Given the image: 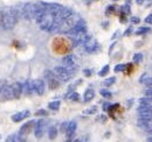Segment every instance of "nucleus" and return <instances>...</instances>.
Instances as JSON below:
<instances>
[{
    "label": "nucleus",
    "mask_w": 152,
    "mask_h": 142,
    "mask_svg": "<svg viewBox=\"0 0 152 142\" xmlns=\"http://www.w3.org/2000/svg\"><path fill=\"white\" fill-rule=\"evenodd\" d=\"M151 5H152V0H145L144 1V6L145 7H150Z\"/></svg>",
    "instance_id": "38"
},
{
    "label": "nucleus",
    "mask_w": 152,
    "mask_h": 142,
    "mask_svg": "<svg viewBox=\"0 0 152 142\" xmlns=\"http://www.w3.org/2000/svg\"><path fill=\"white\" fill-rule=\"evenodd\" d=\"M109 69H110V67L107 64V65H104L101 70H99V72H98V76L99 77H103V76H107V73L109 72Z\"/></svg>",
    "instance_id": "25"
},
{
    "label": "nucleus",
    "mask_w": 152,
    "mask_h": 142,
    "mask_svg": "<svg viewBox=\"0 0 152 142\" xmlns=\"http://www.w3.org/2000/svg\"><path fill=\"white\" fill-rule=\"evenodd\" d=\"M115 82H116V77H110V78H107V79L104 80V85H105V86H110V85L115 84Z\"/></svg>",
    "instance_id": "27"
},
{
    "label": "nucleus",
    "mask_w": 152,
    "mask_h": 142,
    "mask_svg": "<svg viewBox=\"0 0 152 142\" xmlns=\"http://www.w3.org/2000/svg\"><path fill=\"white\" fill-rule=\"evenodd\" d=\"M45 120H38L37 124H35V127H34V135L35 138H42L43 135V132H45Z\"/></svg>",
    "instance_id": "11"
},
{
    "label": "nucleus",
    "mask_w": 152,
    "mask_h": 142,
    "mask_svg": "<svg viewBox=\"0 0 152 142\" xmlns=\"http://www.w3.org/2000/svg\"><path fill=\"white\" fill-rule=\"evenodd\" d=\"M146 23H150V25H152V14H150V15H148L146 18H145V20H144Z\"/></svg>",
    "instance_id": "37"
},
{
    "label": "nucleus",
    "mask_w": 152,
    "mask_h": 142,
    "mask_svg": "<svg viewBox=\"0 0 152 142\" xmlns=\"http://www.w3.org/2000/svg\"><path fill=\"white\" fill-rule=\"evenodd\" d=\"M86 4H91V2H95V1H98V0H83Z\"/></svg>",
    "instance_id": "42"
},
{
    "label": "nucleus",
    "mask_w": 152,
    "mask_h": 142,
    "mask_svg": "<svg viewBox=\"0 0 152 142\" xmlns=\"http://www.w3.org/2000/svg\"><path fill=\"white\" fill-rule=\"evenodd\" d=\"M143 84H145V85L149 86V88H152V77H148V76H146V78L144 79Z\"/></svg>",
    "instance_id": "28"
},
{
    "label": "nucleus",
    "mask_w": 152,
    "mask_h": 142,
    "mask_svg": "<svg viewBox=\"0 0 152 142\" xmlns=\"http://www.w3.org/2000/svg\"><path fill=\"white\" fill-rule=\"evenodd\" d=\"M83 72H84V76L86 77H90L93 75V70H90V69H84Z\"/></svg>",
    "instance_id": "35"
},
{
    "label": "nucleus",
    "mask_w": 152,
    "mask_h": 142,
    "mask_svg": "<svg viewBox=\"0 0 152 142\" xmlns=\"http://www.w3.org/2000/svg\"><path fill=\"white\" fill-rule=\"evenodd\" d=\"M55 77H56V76H55V73H54L53 71L47 70L46 72H45V78L47 79V82H48V86H49V89L50 90H55L60 86V82L57 80Z\"/></svg>",
    "instance_id": "6"
},
{
    "label": "nucleus",
    "mask_w": 152,
    "mask_h": 142,
    "mask_svg": "<svg viewBox=\"0 0 152 142\" xmlns=\"http://www.w3.org/2000/svg\"><path fill=\"white\" fill-rule=\"evenodd\" d=\"M80 140H81V142H88L89 141V136H88V135H84V136H82Z\"/></svg>",
    "instance_id": "39"
},
{
    "label": "nucleus",
    "mask_w": 152,
    "mask_h": 142,
    "mask_svg": "<svg viewBox=\"0 0 152 142\" xmlns=\"http://www.w3.org/2000/svg\"><path fill=\"white\" fill-rule=\"evenodd\" d=\"M35 115H48V112L45 109H39L38 112L35 113Z\"/></svg>",
    "instance_id": "33"
},
{
    "label": "nucleus",
    "mask_w": 152,
    "mask_h": 142,
    "mask_svg": "<svg viewBox=\"0 0 152 142\" xmlns=\"http://www.w3.org/2000/svg\"><path fill=\"white\" fill-rule=\"evenodd\" d=\"M128 68H129V64H117L114 70L115 72H124Z\"/></svg>",
    "instance_id": "21"
},
{
    "label": "nucleus",
    "mask_w": 152,
    "mask_h": 142,
    "mask_svg": "<svg viewBox=\"0 0 152 142\" xmlns=\"http://www.w3.org/2000/svg\"><path fill=\"white\" fill-rule=\"evenodd\" d=\"M6 142H15V139H14L13 135H11V136H8V138L6 139Z\"/></svg>",
    "instance_id": "41"
},
{
    "label": "nucleus",
    "mask_w": 152,
    "mask_h": 142,
    "mask_svg": "<svg viewBox=\"0 0 152 142\" xmlns=\"http://www.w3.org/2000/svg\"><path fill=\"white\" fill-rule=\"evenodd\" d=\"M99 93H101V96L104 97L105 99H111V97H113V93L107 89H102L101 91H99Z\"/></svg>",
    "instance_id": "22"
},
{
    "label": "nucleus",
    "mask_w": 152,
    "mask_h": 142,
    "mask_svg": "<svg viewBox=\"0 0 152 142\" xmlns=\"http://www.w3.org/2000/svg\"><path fill=\"white\" fill-rule=\"evenodd\" d=\"M132 32H133V28H132V27H129V28H128V29L124 32V36H129L131 33H132Z\"/></svg>",
    "instance_id": "36"
},
{
    "label": "nucleus",
    "mask_w": 152,
    "mask_h": 142,
    "mask_svg": "<svg viewBox=\"0 0 152 142\" xmlns=\"http://www.w3.org/2000/svg\"><path fill=\"white\" fill-rule=\"evenodd\" d=\"M133 63H136V64H138V63H140L142 61H143V54L138 53V54H134L133 55Z\"/></svg>",
    "instance_id": "24"
},
{
    "label": "nucleus",
    "mask_w": 152,
    "mask_h": 142,
    "mask_svg": "<svg viewBox=\"0 0 152 142\" xmlns=\"http://www.w3.org/2000/svg\"><path fill=\"white\" fill-rule=\"evenodd\" d=\"M22 90H23V93H26L27 96L35 93L37 90H35V85H34V80H26L22 84Z\"/></svg>",
    "instance_id": "10"
},
{
    "label": "nucleus",
    "mask_w": 152,
    "mask_h": 142,
    "mask_svg": "<svg viewBox=\"0 0 152 142\" xmlns=\"http://www.w3.org/2000/svg\"><path fill=\"white\" fill-rule=\"evenodd\" d=\"M17 140H18V142H26L27 141V134H23V133L19 132L17 135Z\"/></svg>",
    "instance_id": "26"
},
{
    "label": "nucleus",
    "mask_w": 152,
    "mask_h": 142,
    "mask_svg": "<svg viewBox=\"0 0 152 142\" xmlns=\"http://www.w3.org/2000/svg\"><path fill=\"white\" fill-rule=\"evenodd\" d=\"M130 21H131L132 23H134V25H137V23L140 22V19L137 18V17H131V18H130Z\"/></svg>",
    "instance_id": "34"
},
{
    "label": "nucleus",
    "mask_w": 152,
    "mask_h": 142,
    "mask_svg": "<svg viewBox=\"0 0 152 142\" xmlns=\"http://www.w3.org/2000/svg\"><path fill=\"white\" fill-rule=\"evenodd\" d=\"M145 96L152 99V90H146V92H145Z\"/></svg>",
    "instance_id": "40"
},
{
    "label": "nucleus",
    "mask_w": 152,
    "mask_h": 142,
    "mask_svg": "<svg viewBox=\"0 0 152 142\" xmlns=\"http://www.w3.org/2000/svg\"><path fill=\"white\" fill-rule=\"evenodd\" d=\"M53 72L55 73V76H56L60 80L68 82V80H70L73 78L75 71L69 69V68H67V67H55Z\"/></svg>",
    "instance_id": "2"
},
{
    "label": "nucleus",
    "mask_w": 152,
    "mask_h": 142,
    "mask_svg": "<svg viewBox=\"0 0 152 142\" xmlns=\"http://www.w3.org/2000/svg\"><path fill=\"white\" fill-rule=\"evenodd\" d=\"M20 11H21V18L25 20H32L35 17V5L32 2L25 4Z\"/></svg>",
    "instance_id": "4"
},
{
    "label": "nucleus",
    "mask_w": 152,
    "mask_h": 142,
    "mask_svg": "<svg viewBox=\"0 0 152 142\" xmlns=\"http://www.w3.org/2000/svg\"><path fill=\"white\" fill-rule=\"evenodd\" d=\"M0 97H1V99H4V100L14 98V96H13V90H12V85L4 84L2 88H1V90H0Z\"/></svg>",
    "instance_id": "9"
},
{
    "label": "nucleus",
    "mask_w": 152,
    "mask_h": 142,
    "mask_svg": "<svg viewBox=\"0 0 152 142\" xmlns=\"http://www.w3.org/2000/svg\"><path fill=\"white\" fill-rule=\"evenodd\" d=\"M83 48H84V50L87 51L88 54H97L101 51V46H99V43L97 42V40L94 38L93 36L83 44Z\"/></svg>",
    "instance_id": "5"
},
{
    "label": "nucleus",
    "mask_w": 152,
    "mask_h": 142,
    "mask_svg": "<svg viewBox=\"0 0 152 142\" xmlns=\"http://www.w3.org/2000/svg\"><path fill=\"white\" fill-rule=\"evenodd\" d=\"M61 61H62V63H63L64 67H67V68H69V69H72V70L76 71V69H77V63H76V58L74 55H67V56H64Z\"/></svg>",
    "instance_id": "8"
},
{
    "label": "nucleus",
    "mask_w": 152,
    "mask_h": 142,
    "mask_svg": "<svg viewBox=\"0 0 152 142\" xmlns=\"http://www.w3.org/2000/svg\"><path fill=\"white\" fill-rule=\"evenodd\" d=\"M148 141H149V142H152V138H149V139H148Z\"/></svg>",
    "instance_id": "46"
},
{
    "label": "nucleus",
    "mask_w": 152,
    "mask_h": 142,
    "mask_svg": "<svg viewBox=\"0 0 152 142\" xmlns=\"http://www.w3.org/2000/svg\"><path fill=\"white\" fill-rule=\"evenodd\" d=\"M87 33V25L84 20L80 19V21L75 25V27L68 33L69 35H76V34H86Z\"/></svg>",
    "instance_id": "7"
},
{
    "label": "nucleus",
    "mask_w": 152,
    "mask_h": 142,
    "mask_svg": "<svg viewBox=\"0 0 152 142\" xmlns=\"http://www.w3.org/2000/svg\"><path fill=\"white\" fill-rule=\"evenodd\" d=\"M29 115H31L29 111H27V109L26 111H21V112H18V113L12 115V120H13V122H19V121L25 120L26 118H28Z\"/></svg>",
    "instance_id": "12"
},
{
    "label": "nucleus",
    "mask_w": 152,
    "mask_h": 142,
    "mask_svg": "<svg viewBox=\"0 0 152 142\" xmlns=\"http://www.w3.org/2000/svg\"><path fill=\"white\" fill-rule=\"evenodd\" d=\"M61 106V101L60 100H54V101H50L48 104V108L52 109V111H58Z\"/></svg>",
    "instance_id": "19"
},
{
    "label": "nucleus",
    "mask_w": 152,
    "mask_h": 142,
    "mask_svg": "<svg viewBox=\"0 0 152 142\" xmlns=\"http://www.w3.org/2000/svg\"><path fill=\"white\" fill-rule=\"evenodd\" d=\"M73 142H81V140H80V139H76V140H74Z\"/></svg>",
    "instance_id": "45"
},
{
    "label": "nucleus",
    "mask_w": 152,
    "mask_h": 142,
    "mask_svg": "<svg viewBox=\"0 0 152 142\" xmlns=\"http://www.w3.org/2000/svg\"><path fill=\"white\" fill-rule=\"evenodd\" d=\"M150 30H151V28H149V27H140V28H138V29L134 32V34L138 36H140V35L146 34V33H149Z\"/></svg>",
    "instance_id": "20"
},
{
    "label": "nucleus",
    "mask_w": 152,
    "mask_h": 142,
    "mask_svg": "<svg viewBox=\"0 0 152 142\" xmlns=\"http://www.w3.org/2000/svg\"><path fill=\"white\" fill-rule=\"evenodd\" d=\"M35 121L34 120H32V121H28L27 124H25L21 128H20V132L21 133H23V134H28V132L32 129V127H35Z\"/></svg>",
    "instance_id": "17"
},
{
    "label": "nucleus",
    "mask_w": 152,
    "mask_h": 142,
    "mask_svg": "<svg viewBox=\"0 0 152 142\" xmlns=\"http://www.w3.org/2000/svg\"><path fill=\"white\" fill-rule=\"evenodd\" d=\"M115 9H116V7H115V6H108V7H107V15L113 14V13L115 12Z\"/></svg>",
    "instance_id": "32"
},
{
    "label": "nucleus",
    "mask_w": 152,
    "mask_h": 142,
    "mask_svg": "<svg viewBox=\"0 0 152 142\" xmlns=\"http://www.w3.org/2000/svg\"><path fill=\"white\" fill-rule=\"evenodd\" d=\"M118 34H119V30H117V32H116V33L114 34V35H113V40H115V38L117 37V35H118Z\"/></svg>",
    "instance_id": "44"
},
{
    "label": "nucleus",
    "mask_w": 152,
    "mask_h": 142,
    "mask_svg": "<svg viewBox=\"0 0 152 142\" xmlns=\"http://www.w3.org/2000/svg\"><path fill=\"white\" fill-rule=\"evenodd\" d=\"M12 90H13V96H14V98H20V96L23 93L22 84H21V83H18V82L12 85Z\"/></svg>",
    "instance_id": "14"
},
{
    "label": "nucleus",
    "mask_w": 152,
    "mask_h": 142,
    "mask_svg": "<svg viewBox=\"0 0 152 142\" xmlns=\"http://www.w3.org/2000/svg\"><path fill=\"white\" fill-rule=\"evenodd\" d=\"M96 112H97V106H93L86 111V114H95Z\"/></svg>",
    "instance_id": "29"
},
{
    "label": "nucleus",
    "mask_w": 152,
    "mask_h": 142,
    "mask_svg": "<svg viewBox=\"0 0 152 142\" xmlns=\"http://www.w3.org/2000/svg\"><path fill=\"white\" fill-rule=\"evenodd\" d=\"M66 98H68L69 100H72V101H78L80 100V94L77 93V92H68V94L66 96Z\"/></svg>",
    "instance_id": "18"
},
{
    "label": "nucleus",
    "mask_w": 152,
    "mask_h": 142,
    "mask_svg": "<svg viewBox=\"0 0 152 142\" xmlns=\"http://www.w3.org/2000/svg\"><path fill=\"white\" fill-rule=\"evenodd\" d=\"M113 1H118V0H113Z\"/></svg>",
    "instance_id": "47"
},
{
    "label": "nucleus",
    "mask_w": 152,
    "mask_h": 142,
    "mask_svg": "<svg viewBox=\"0 0 152 142\" xmlns=\"http://www.w3.org/2000/svg\"><path fill=\"white\" fill-rule=\"evenodd\" d=\"M56 135H57V129L55 127H50V128H49V133H48L49 139H50V140H54V139L56 138Z\"/></svg>",
    "instance_id": "23"
},
{
    "label": "nucleus",
    "mask_w": 152,
    "mask_h": 142,
    "mask_svg": "<svg viewBox=\"0 0 152 142\" xmlns=\"http://www.w3.org/2000/svg\"><path fill=\"white\" fill-rule=\"evenodd\" d=\"M78 21H80V18H77L75 14H74L73 17H70V18L66 19V20L62 22V25H61L58 32H60V33H67V34H68V33L75 27V25Z\"/></svg>",
    "instance_id": "3"
},
{
    "label": "nucleus",
    "mask_w": 152,
    "mask_h": 142,
    "mask_svg": "<svg viewBox=\"0 0 152 142\" xmlns=\"http://www.w3.org/2000/svg\"><path fill=\"white\" fill-rule=\"evenodd\" d=\"M34 85H35L37 93L39 96H42L45 93V82L42 79H37V80H34Z\"/></svg>",
    "instance_id": "15"
},
{
    "label": "nucleus",
    "mask_w": 152,
    "mask_h": 142,
    "mask_svg": "<svg viewBox=\"0 0 152 142\" xmlns=\"http://www.w3.org/2000/svg\"><path fill=\"white\" fill-rule=\"evenodd\" d=\"M68 125H69V122H67V121H64V122L61 124V132L62 133H66V130L68 128Z\"/></svg>",
    "instance_id": "31"
},
{
    "label": "nucleus",
    "mask_w": 152,
    "mask_h": 142,
    "mask_svg": "<svg viewBox=\"0 0 152 142\" xmlns=\"http://www.w3.org/2000/svg\"><path fill=\"white\" fill-rule=\"evenodd\" d=\"M76 127H77V124H76L75 121H70V122H69L68 128H67V130H66L67 139H72V138H73V135L75 134Z\"/></svg>",
    "instance_id": "13"
},
{
    "label": "nucleus",
    "mask_w": 152,
    "mask_h": 142,
    "mask_svg": "<svg viewBox=\"0 0 152 142\" xmlns=\"http://www.w3.org/2000/svg\"><path fill=\"white\" fill-rule=\"evenodd\" d=\"M19 17H21V11L15 7H8L0 12V26L5 30H11L18 22Z\"/></svg>",
    "instance_id": "1"
},
{
    "label": "nucleus",
    "mask_w": 152,
    "mask_h": 142,
    "mask_svg": "<svg viewBox=\"0 0 152 142\" xmlns=\"http://www.w3.org/2000/svg\"><path fill=\"white\" fill-rule=\"evenodd\" d=\"M144 1H145V0H136V2H137L138 5H144Z\"/></svg>",
    "instance_id": "43"
},
{
    "label": "nucleus",
    "mask_w": 152,
    "mask_h": 142,
    "mask_svg": "<svg viewBox=\"0 0 152 142\" xmlns=\"http://www.w3.org/2000/svg\"><path fill=\"white\" fill-rule=\"evenodd\" d=\"M94 98H95V91H94L93 89L86 90L84 96H83V100H84V103H89V101H91Z\"/></svg>",
    "instance_id": "16"
},
{
    "label": "nucleus",
    "mask_w": 152,
    "mask_h": 142,
    "mask_svg": "<svg viewBox=\"0 0 152 142\" xmlns=\"http://www.w3.org/2000/svg\"><path fill=\"white\" fill-rule=\"evenodd\" d=\"M107 119H108V118H107L104 114H101V115H98V117L96 118V120H97L98 122H105V121H107Z\"/></svg>",
    "instance_id": "30"
}]
</instances>
